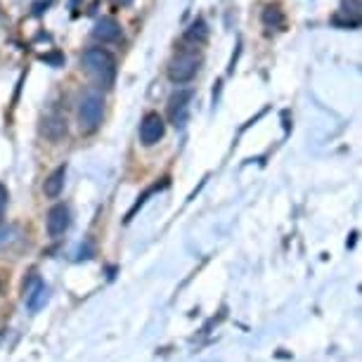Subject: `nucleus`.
<instances>
[{"mask_svg": "<svg viewBox=\"0 0 362 362\" xmlns=\"http://www.w3.org/2000/svg\"><path fill=\"white\" fill-rule=\"evenodd\" d=\"M83 69L98 81V86L102 88H112L116 81V59L114 54L105 50V47H88L81 57Z\"/></svg>", "mask_w": 362, "mask_h": 362, "instance_id": "1", "label": "nucleus"}, {"mask_svg": "<svg viewBox=\"0 0 362 362\" xmlns=\"http://www.w3.org/2000/svg\"><path fill=\"white\" fill-rule=\"evenodd\" d=\"M102 114H105V100L100 93H86L78 102V126L81 131L93 133L102 124Z\"/></svg>", "mask_w": 362, "mask_h": 362, "instance_id": "2", "label": "nucleus"}, {"mask_svg": "<svg viewBox=\"0 0 362 362\" xmlns=\"http://www.w3.org/2000/svg\"><path fill=\"white\" fill-rule=\"evenodd\" d=\"M199 64H202V57L197 52H180L175 54L173 59H170L168 64V78L173 81V83L182 86V83H189L197 71H199Z\"/></svg>", "mask_w": 362, "mask_h": 362, "instance_id": "3", "label": "nucleus"}, {"mask_svg": "<svg viewBox=\"0 0 362 362\" xmlns=\"http://www.w3.org/2000/svg\"><path fill=\"white\" fill-rule=\"evenodd\" d=\"M69 225H71V214L66 204H54V206L47 211L45 228L50 237H62L64 232L69 230Z\"/></svg>", "mask_w": 362, "mask_h": 362, "instance_id": "4", "label": "nucleus"}, {"mask_svg": "<svg viewBox=\"0 0 362 362\" xmlns=\"http://www.w3.org/2000/svg\"><path fill=\"white\" fill-rule=\"evenodd\" d=\"M163 133H166V124H163V119L159 114H147L145 119H142V124H140V142L145 147H152L156 145L161 138H163Z\"/></svg>", "mask_w": 362, "mask_h": 362, "instance_id": "5", "label": "nucleus"}, {"mask_svg": "<svg viewBox=\"0 0 362 362\" xmlns=\"http://www.w3.org/2000/svg\"><path fill=\"white\" fill-rule=\"evenodd\" d=\"M40 135H43L45 140L50 142H59L66 135V119L62 114L57 112H50L45 114L43 119H40V126H38Z\"/></svg>", "mask_w": 362, "mask_h": 362, "instance_id": "6", "label": "nucleus"}, {"mask_svg": "<svg viewBox=\"0 0 362 362\" xmlns=\"http://www.w3.org/2000/svg\"><path fill=\"white\" fill-rule=\"evenodd\" d=\"M47 298H50L47 286L40 282L38 277H31V282L24 286V300H26V305H29V310L33 313L40 310L47 303Z\"/></svg>", "mask_w": 362, "mask_h": 362, "instance_id": "7", "label": "nucleus"}, {"mask_svg": "<svg viewBox=\"0 0 362 362\" xmlns=\"http://www.w3.org/2000/svg\"><path fill=\"white\" fill-rule=\"evenodd\" d=\"M189 100H192V93L189 90H180L170 98L168 105V116L173 126H182L187 121V112H189Z\"/></svg>", "mask_w": 362, "mask_h": 362, "instance_id": "8", "label": "nucleus"}, {"mask_svg": "<svg viewBox=\"0 0 362 362\" xmlns=\"http://www.w3.org/2000/svg\"><path fill=\"white\" fill-rule=\"evenodd\" d=\"M93 36L98 40H102V43H114V40L121 38V26L112 17H102L100 22L95 24Z\"/></svg>", "mask_w": 362, "mask_h": 362, "instance_id": "9", "label": "nucleus"}, {"mask_svg": "<svg viewBox=\"0 0 362 362\" xmlns=\"http://www.w3.org/2000/svg\"><path fill=\"white\" fill-rule=\"evenodd\" d=\"M64 177H66V166H57V168H54L52 173L47 175L45 185H43L45 197H50V199H57V197L62 194V189H64Z\"/></svg>", "mask_w": 362, "mask_h": 362, "instance_id": "10", "label": "nucleus"}, {"mask_svg": "<svg viewBox=\"0 0 362 362\" xmlns=\"http://www.w3.org/2000/svg\"><path fill=\"white\" fill-rule=\"evenodd\" d=\"M206 36H209V31H206V24H204L202 19H197V22L189 26L187 33H185V38L192 40V43H204Z\"/></svg>", "mask_w": 362, "mask_h": 362, "instance_id": "11", "label": "nucleus"}, {"mask_svg": "<svg viewBox=\"0 0 362 362\" xmlns=\"http://www.w3.org/2000/svg\"><path fill=\"white\" fill-rule=\"evenodd\" d=\"M263 24L268 26V29H270V26H272V29H279V26L284 24V15L279 12V8L270 5V8L263 12Z\"/></svg>", "mask_w": 362, "mask_h": 362, "instance_id": "12", "label": "nucleus"}, {"mask_svg": "<svg viewBox=\"0 0 362 362\" xmlns=\"http://www.w3.org/2000/svg\"><path fill=\"white\" fill-rule=\"evenodd\" d=\"M5 206H8V189H5L3 185H0V216H3Z\"/></svg>", "mask_w": 362, "mask_h": 362, "instance_id": "13", "label": "nucleus"}, {"mask_svg": "<svg viewBox=\"0 0 362 362\" xmlns=\"http://www.w3.org/2000/svg\"><path fill=\"white\" fill-rule=\"evenodd\" d=\"M0 242H5V228L0 225Z\"/></svg>", "mask_w": 362, "mask_h": 362, "instance_id": "14", "label": "nucleus"}, {"mask_svg": "<svg viewBox=\"0 0 362 362\" xmlns=\"http://www.w3.org/2000/svg\"><path fill=\"white\" fill-rule=\"evenodd\" d=\"M114 3H119V5H128V3H133V0H114Z\"/></svg>", "mask_w": 362, "mask_h": 362, "instance_id": "15", "label": "nucleus"}]
</instances>
